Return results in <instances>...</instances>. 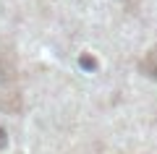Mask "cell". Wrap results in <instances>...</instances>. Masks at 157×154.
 <instances>
[{
  "label": "cell",
  "mask_w": 157,
  "mask_h": 154,
  "mask_svg": "<svg viewBox=\"0 0 157 154\" xmlns=\"http://www.w3.org/2000/svg\"><path fill=\"white\" fill-rule=\"evenodd\" d=\"M141 66H144V71L149 73L152 78H157V47H155V50L149 52V55L144 58V63H141Z\"/></svg>",
  "instance_id": "1"
}]
</instances>
